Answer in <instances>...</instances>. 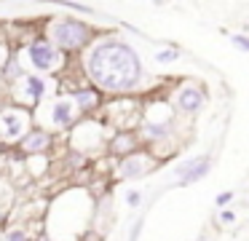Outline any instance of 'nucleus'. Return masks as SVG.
<instances>
[{"label":"nucleus","mask_w":249,"mask_h":241,"mask_svg":"<svg viewBox=\"0 0 249 241\" xmlns=\"http://www.w3.org/2000/svg\"><path fill=\"white\" fill-rule=\"evenodd\" d=\"M140 233H142V217L137 220L134 225H131V233H129V241H137V239H140Z\"/></svg>","instance_id":"nucleus-22"},{"label":"nucleus","mask_w":249,"mask_h":241,"mask_svg":"<svg viewBox=\"0 0 249 241\" xmlns=\"http://www.w3.org/2000/svg\"><path fill=\"white\" fill-rule=\"evenodd\" d=\"M196 164H198V158H190V161H182V164H179V166H174V174H177L179 180H182V177L188 174V171L193 169Z\"/></svg>","instance_id":"nucleus-16"},{"label":"nucleus","mask_w":249,"mask_h":241,"mask_svg":"<svg viewBox=\"0 0 249 241\" xmlns=\"http://www.w3.org/2000/svg\"><path fill=\"white\" fill-rule=\"evenodd\" d=\"M174 59H179V48H161V51H156L158 64H172Z\"/></svg>","instance_id":"nucleus-15"},{"label":"nucleus","mask_w":249,"mask_h":241,"mask_svg":"<svg viewBox=\"0 0 249 241\" xmlns=\"http://www.w3.org/2000/svg\"><path fill=\"white\" fill-rule=\"evenodd\" d=\"M217 220H220V222H225V225H233V222H236V212H231V209H220Z\"/></svg>","instance_id":"nucleus-20"},{"label":"nucleus","mask_w":249,"mask_h":241,"mask_svg":"<svg viewBox=\"0 0 249 241\" xmlns=\"http://www.w3.org/2000/svg\"><path fill=\"white\" fill-rule=\"evenodd\" d=\"M126 204H129L131 209H137L142 204V190H129L126 193Z\"/></svg>","instance_id":"nucleus-18"},{"label":"nucleus","mask_w":249,"mask_h":241,"mask_svg":"<svg viewBox=\"0 0 249 241\" xmlns=\"http://www.w3.org/2000/svg\"><path fill=\"white\" fill-rule=\"evenodd\" d=\"M8 59H6V51H3V48H0V64H6Z\"/></svg>","instance_id":"nucleus-23"},{"label":"nucleus","mask_w":249,"mask_h":241,"mask_svg":"<svg viewBox=\"0 0 249 241\" xmlns=\"http://www.w3.org/2000/svg\"><path fill=\"white\" fill-rule=\"evenodd\" d=\"M206 102V94L198 89V86H182V89L174 91L172 96V105L177 112H188V115H193V112H198L201 107H204Z\"/></svg>","instance_id":"nucleus-5"},{"label":"nucleus","mask_w":249,"mask_h":241,"mask_svg":"<svg viewBox=\"0 0 249 241\" xmlns=\"http://www.w3.org/2000/svg\"><path fill=\"white\" fill-rule=\"evenodd\" d=\"M70 99L78 105V110H91V107L99 105V94L94 89H75Z\"/></svg>","instance_id":"nucleus-12"},{"label":"nucleus","mask_w":249,"mask_h":241,"mask_svg":"<svg viewBox=\"0 0 249 241\" xmlns=\"http://www.w3.org/2000/svg\"><path fill=\"white\" fill-rule=\"evenodd\" d=\"M209 169H212V164H209V155H201L198 158V164L193 166V169L188 171V174L179 180V185H193V182H198V180H204L206 174H209Z\"/></svg>","instance_id":"nucleus-13"},{"label":"nucleus","mask_w":249,"mask_h":241,"mask_svg":"<svg viewBox=\"0 0 249 241\" xmlns=\"http://www.w3.org/2000/svg\"><path fill=\"white\" fill-rule=\"evenodd\" d=\"M172 131V121H142L140 137L145 142H163Z\"/></svg>","instance_id":"nucleus-11"},{"label":"nucleus","mask_w":249,"mask_h":241,"mask_svg":"<svg viewBox=\"0 0 249 241\" xmlns=\"http://www.w3.org/2000/svg\"><path fill=\"white\" fill-rule=\"evenodd\" d=\"M233 201V193L231 190H225V193H217V198H214V204H217V206H228V204H231Z\"/></svg>","instance_id":"nucleus-21"},{"label":"nucleus","mask_w":249,"mask_h":241,"mask_svg":"<svg viewBox=\"0 0 249 241\" xmlns=\"http://www.w3.org/2000/svg\"><path fill=\"white\" fill-rule=\"evenodd\" d=\"M6 241H30V236H27V230L14 228V230H8V233H6Z\"/></svg>","instance_id":"nucleus-17"},{"label":"nucleus","mask_w":249,"mask_h":241,"mask_svg":"<svg viewBox=\"0 0 249 241\" xmlns=\"http://www.w3.org/2000/svg\"><path fill=\"white\" fill-rule=\"evenodd\" d=\"M231 43L241 51H249V35H231Z\"/></svg>","instance_id":"nucleus-19"},{"label":"nucleus","mask_w":249,"mask_h":241,"mask_svg":"<svg viewBox=\"0 0 249 241\" xmlns=\"http://www.w3.org/2000/svg\"><path fill=\"white\" fill-rule=\"evenodd\" d=\"M51 134L46 131V129H30V134L22 139V150L30 155H38V153H46V150L51 148Z\"/></svg>","instance_id":"nucleus-9"},{"label":"nucleus","mask_w":249,"mask_h":241,"mask_svg":"<svg viewBox=\"0 0 249 241\" xmlns=\"http://www.w3.org/2000/svg\"><path fill=\"white\" fill-rule=\"evenodd\" d=\"M150 169H153V158L145 153H134V155H129V158H124L118 164V174L124 177V180H137V177L147 174Z\"/></svg>","instance_id":"nucleus-6"},{"label":"nucleus","mask_w":249,"mask_h":241,"mask_svg":"<svg viewBox=\"0 0 249 241\" xmlns=\"http://www.w3.org/2000/svg\"><path fill=\"white\" fill-rule=\"evenodd\" d=\"M24 56H27L30 64H33L35 70H40V73H54V70H59L62 64H65L62 51L51 40H46V37H35V40L24 48Z\"/></svg>","instance_id":"nucleus-3"},{"label":"nucleus","mask_w":249,"mask_h":241,"mask_svg":"<svg viewBox=\"0 0 249 241\" xmlns=\"http://www.w3.org/2000/svg\"><path fill=\"white\" fill-rule=\"evenodd\" d=\"M3 73H6V80H22V78H24L17 56H8V62L3 64Z\"/></svg>","instance_id":"nucleus-14"},{"label":"nucleus","mask_w":249,"mask_h":241,"mask_svg":"<svg viewBox=\"0 0 249 241\" xmlns=\"http://www.w3.org/2000/svg\"><path fill=\"white\" fill-rule=\"evenodd\" d=\"M110 153L124 155V158L134 155L137 153V134L134 131H115V137L110 139Z\"/></svg>","instance_id":"nucleus-10"},{"label":"nucleus","mask_w":249,"mask_h":241,"mask_svg":"<svg viewBox=\"0 0 249 241\" xmlns=\"http://www.w3.org/2000/svg\"><path fill=\"white\" fill-rule=\"evenodd\" d=\"M49 40L59 51H81L94 40V30L81 19H54L49 24Z\"/></svg>","instance_id":"nucleus-2"},{"label":"nucleus","mask_w":249,"mask_h":241,"mask_svg":"<svg viewBox=\"0 0 249 241\" xmlns=\"http://www.w3.org/2000/svg\"><path fill=\"white\" fill-rule=\"evenodd\" d=\"M27 118H30V112L22 110V107H6V110L0 112V137L8 139V142L24 139L30 134Z\"/></svg>","instance_id":"nucleus-4"},{"label":"nucleus","mask_w":249,"mask_h":241,"mask_svg":"<svg viewBox=\"0 0 249 241\" xmlns=\"http://www.w3.org/2000/svg\"><path fill=\"white\" fill-rule=\"evenodd\" d=\"M83 73L89 83L107 94L134 91L142 80V62L131 46L124 40H99L83 56Z\"/></svg>","instance_id":"nucleus-1"},{"label":"nucleus","mask_w":249,"mask_h":241,"mask_svg":"<svg viewBox=\"0 0 249 241\" xmlns=\"http://www.w3.org/2000/svg\"><path fill=\"white\" fill-rule=\"evenodd\" d=\"M75 112H78V105L72 99H56L49 110V118L54 126H72Z\"/></svg>","instance_id":"nucleus-8"},{"label":"nucleus","mask_w":249,"mask_h":241,"mask_svg":"<svg viewBox=\"0 0 249 241\" xmlns=\"http://www.w3.org/2000/svg\"><path fill=\"white\" fill-rule=\"evenodd\" d=\"M38 241H54V239H51V236H40Z\"/></svg>","instance_id":"nucleus-24"},{"label":"nucleus","mask_w":249,"mask_h":241,"mask_svg":"<svg viewBox=\"0 0 249 241\" xmlns=\"http://www.w3.org/2000/svg\"><path fill=\"white\" fill-rule=\"evenodd\" d=\"M46 94V83L40 75H24L22 78V94H19V102L24 105H38Z\"/></svg>","instance_id":"nucleus-7"}]
</instances>
